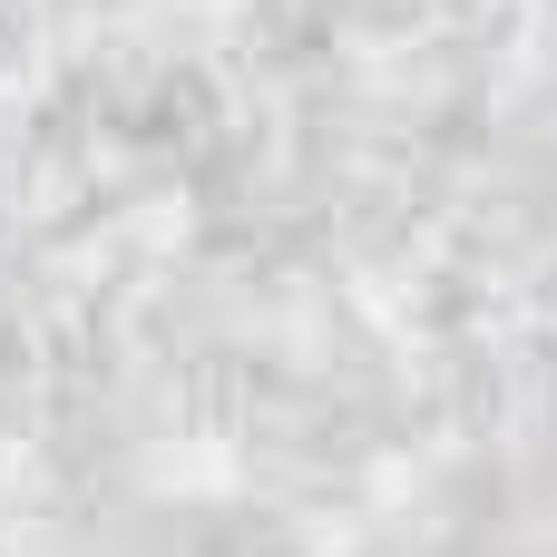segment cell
<instances>
[]
</instances>
